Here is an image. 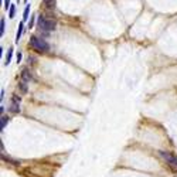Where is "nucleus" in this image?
Instances as JSON below:
<instances>
[{
  "mask_svg": "<svg viewBox=\"0 0 177 177\" xmlns=\"http://www.w3.org/2000/svg\"><path fill=\"white\" fill-rule=\"evenodd\" d=\"M30 44H31V47L34 48V50L40 51V52H44V51L48 50V44L45 43L43 38H38V37H36V36H33V37H31Z\"/></svg>",
  "mask_w": 177,
  "mask_h": 177,
  "instance_id": "f257e3e1",
  "label": "nucleus"
},
{
  "mask_svg": "<svg viewBox=\"0 0 177 177\" xmlns=\"http://www.w3.org/2000/svg\"><path fill=\"white\" fill-rule=\"evenodd\" d=\"M37 21H38V27H40V28H43V30L50 31V30H54V28H55V20L44 19L43 16H40Z\"/></svg>",
  "mask_w": 177,
  "mask_h": 177,
  "instance_id": "f03ea898",
  "label": "nucleus"
},
{
  "mask_svg": "<svg viewBox=\"0 0 177 177\" xmlns=\"http://www.w3.org/2000/svg\"><path fill=\"white\" fill-rule=\"evenodd\" d=\"M160 156L162 157H165L170 165H174L177 166V156H171V154H169V153H165V152H160Z\"/></svg>",
  "mask_w": 177,
  "mask_h": 177,
  "instance_id": "7ed1b4c3",
  "label": "nucleus"
},
{
  "mask_svg": "<svg viewBox=\"0 0 177 177\" xmlns=\"http://www.w3.org/2000/svg\"><path fill=\"white\" fill-rule=\"evenodd\" d=\"M21 76H23V81L24 82H28V81H31L33 76H31V72L28 70H23V72H21Z\"/></svg>",
  "mask_w": 177,
  "mask_h": 177,
  "instance_id": "20e7f679",
  "label": "nucleus"
},
{
  "mask_svg": "<svg viewBox=\"0 0 177 177\" xmlns=\"http://www.w3.org/2000/svg\"><path fill=\"white\" fill-rule=\"evenodd\" d=\"M23 28H24V25H23V23H20V25H19V31H17V34H16V43H19L20 37H21V33H23Z\"/></svg>",
  "mask_w": 177,
  "mask_h": 177,
  "instance_id": "39448f33",
  "label": "nucleus"
},
{
  "mask_svg": "<svg viewBox=\"0 0 177 177\" xmlns=\"http://www.w3.org/2000/svg\"><path fill=\"white\" fill-rule=\"evenodd\" d=\"M12 55H13V48H9V51H7V55H6V61H4V64H9L10 63V60H12Z\"/></svg>",
  "mask_w": 177,
  "mask_h": 177,
  "instance_id": "423d86ee",
  "label": "nucleus"
},
{
  "mask_svg": "<svg viewBox=\"0 0 177 177\" xmlns=\"http://www.w3.org/2000/svg\"><path fill=\"white\" fill-rule=\"evenodd\" d=\"M28 13H30V4H27V6H25L24 14H23V20H27V19H28Z\"/></svg>",
  "mask_w": 177,
  "mask_h": 177,
  "instance_id": "0eeeda50",
  "label": "nucleus"
},
{
  "mask_svg": "<svg viewBox=\"0 0 177 177\" xmlns=\"http://www.w3.org/2000/svg\"><path fill=\"white\" fill-rule=\"evenodd\" d=\"M4 34V19L0 20V36Z\"/></svg>",
  "mask_w": 177,
  "mask_h": 177,
  "instance_id": "6e6552de",
  "label": "nucleus"
},
{
  "mask_svg": "<svg viewBox=\"0 0 177 177\" xmlns=\"http://www.w3.org/2000/svg\"><path fill=\"white\" fill-rule=\"evenodd\" d=\"M9 13H10V16H9V17H10V19H13V17H14V13H16V6H14V4H12V6H10V10H9Z\"/></svg>",
  "mask_w": 177,
  "mask_h": 177,
  "instance_id": "1a4fd4ad",
  "label": "nucleus"
},
{
  "mask_svg": "<svg viewBox=\"0 0 177 177\" xmlns=\"http://www.w3.org/2000/svg\"><path fill=\"white\" fill-rule=\"evenodd\" d=\"M7 125V116H1V130H3V129H4V126H6Z\"/></svg>",
  "mask_w": 177,
  "mask_h": 177,
  "instance_id": "9d476101",
  "label": "nucleus"
},
{
  "mask_svg": "<svg viewBox=\"0 0 177 177\" xmlns=\"http://www.w3.org/2000/svg\"><path fill=\"white\" fill-rule=\"evenodd\" d=\"M10 109H12V112H14V114H16V112H19V111H20V108L17 106L16 103H13V105H12V108H10Z\"/></svg>",
  "mask_w": 177,
  "mask_h": 177,
  "instance_id": "9b49d317",
  "label": "nucleus"
},
{
  "mask_svg": "<svg viewBox=\"0 0 177 177\" xmlns=\"http://www.w3.org/2000/svg\"><path fill=\"white\" fill-rule=\"evenodd\" d=\"M47 7H54V0H45Z\"/></svg>",
  "mask_w": 177,
  "mask_h": 177,
  "instance_id": "f8f14e48",
  "label": "nucleus"
},
{
  "mask_svg": "<svg viewBox=\"0 0 177 177\" xmlns=\"http://www.w3.org/2000/svg\"><path fill=\"white\" fill-rule=\"evenodd\" d=\"M3 1H4V9H10V6H12V4H10V0H3Z\"/></svg>",
  "mask_w": 177,
  "mask_h": 177,
  "instance_id": "ddd939ff",
  "label": "nucleus"
},
{
  "mask_svg": "<svg viewBox=\"0 0 177 177\" xmlns=\"http://www.w3.org/2000/svg\"><path fill=\"white\" fill-rule=\"evenodd\" d=\"M20 88H21V91H23V92H27V87H25V84H24V82L20 84Z\"/></svg>",
  "mask_w": 177,
  "mask_h": 177,
  "instance_id": "4468645a",
  "label": "nucleus"
},
{
  "mask_svg": "<svg viewBox=\"0 0 177 177\" xmlns=\"http://www.w3.org/2000/svg\"><path fill=\"white\" fill-rule=\"evenodd\" d=\"M3 98H4V91L1 89V95H0V99H3Z\"/></svg>",
  "mask_w": 177,
  "mask_h": 177,
  "instance_id": "2eb2a0df",
  "label": "nucleus"
},
{
  "mask_svg": "<svg viewBox=\"0 0 177 177\" xmlns=\"http://www.w3.org/2000/svg\"><path fill=\"white\" fill-rule=\"evenodd\" d=\"M20 60H21V54L19 52V54H17V61H20Z\"/></svg>",
  "mask_w": 177,
  "mask_h": 177,
  "instance_id": "dca6fc26",
  "label": "nucleus"
}]
</instances>
